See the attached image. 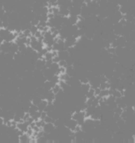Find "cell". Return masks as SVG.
Masks as SVG:
<instances>
[{
    "label": "cell",
    "instance_id": "6da1fadb",
    "mask_svg": "<svg viewBox=\"0 0 135 143\" xmlns=\"http://www.w3.org/2000/svg\"><path fill=\"white\" fill-rule=\"evenodd\" d=\"M78 121L73 118L68 120L67 121L64 123V126H65L66 127L68 128V129L71 130V131H74L75 128H76V126H78Z\"/></svg>",
    "mask_w": 135,
    "mask_h": 143
},
{
    "label": "cell",
    "instance_id": "277c9868",
    "mask_svg": "<svg viewBox=\"0 0 135 143\" xmlns=\"http://www.w3.org/2000/svg\"><path fill=\"white\" fill-rule=\"evenodd\" d=\"M48 105H49V101H48L46 99H43V100L38 105V110H39V111H43V110H45V109H46V107L48 106Z\"/></svg>",
    "mask_w": 135,
    "mask_h": 143
},
{
    "label": "cell",
    "instance_id": "9c48e42d",
    "mask_svg": "<svg viewBox=\"0 0 135 143\" xmlns=\"http://www.w3.org/2000/svg\"><path fill=\"white\" fill-rule=\"evenodd\" d=\"M79 82L81 83V84H86V83H89V80H88V78H86V77H83V78L80 79Z\"/></svg>",
    "mask_w": 135,
    "mask_h": 143
},
{
    "label": "cell",
    "instance_id": "ba28073f",
    "mask_svg": "<svg viewBox=\"0 0 135 143\" xmlns=\"http://www.w3.org/2000/svg\"><path fill=\"white\" fill-rule=\"evenodd\" d=\"M31 116L32 115H30L29 112H25L24 115H23V117H22V120H23V121H28Z\"/></svg>",
    "mask_w": 135,
    "mask_h": 143
},
{
    "label": "cell",
    "instance_id": "3957f363",
    "mask_svg": "<svg viewBox=\"0 0 135 143\" xmlns=\"http://www.w3.org/2000/svg\"><path fill=\"white\" fill-rule=\"evenodd\" d=\"M45 99L49 101V103H53V102H54V101L55 100V99H56V95L53 92L52 90H50V91L47 93L46 96H45Z\"/></svg>",
    "mask_w": 135,
    "mask_h": 143
},
{
    "label": "cell",
    "instance_id": "52a82bcc",
    "mask_svg": "<svg viewBox=\"0 0 135 143\" xmlns=\"http://www.w3.org/2000/svg\"><path fill=\"white\" fill-rule=\"evenodd\" d=\"M53 57H54V54H53L52 51H49V52H48L47 54H45L44 56H43V58L45 59V60H49V59H52Z\"/></svg>",
    "mask_w": 135,
    "mask_h": 143
},
{
    "label": "cell",
    "instance_id": "5b68a950",
    "mask_svg": "<svg viewBox=\"0 0 135 143\" xmlns=\"http://www.w3.org/2000/svg\"><path fill=\"white\" fill-rule=\"evenodd\" d=\"M30 137L27 133H23L22 136H18V140H19V142L21 143H27V142H30Z\"/></svg>",
    "mask_w": 135,
    "mask_h": 143
},
{
    "label": "cell",
    "instance_id": "7a4b0ae2",
    "mask_svg": "<svg viewBox=\"0 0 135 143\" xmlns=\"http://www.w3.org/2000/svg\"><path fill=\"white\" fill-rule=\"evenodd\" d=\"M43 129L46 133H52L56 130V126L54 123H52V122H50V123H46V124L44 125V126L43 127Z\"/></svg>",
    "mask_w": 135,
    "mask_h": 143
},
{
    "label": "cell",
    "instance_id": "30bf717a",
    "mask_svg": "<svg viewBox=\"0 0 135 143\" xmlns=\"http://www.w3.org/2000/svg\"><path fill=\"white\" fill-rule=\"evenodd\" d=\"M60 60H61V59L58 55H56V56H54V57H53V61H54V63H58Z\"/></svg>",
    "mask_w": 135,
    "mask_h": 143
},
{
    "label": "cell",
    "instance_id": "8992f818",
    "mask_svg": "<svg viewBox=\"0 0 135 143\" xmlns=\"http://www.w3.org/2000/svg\"><path fill=\"white\" fill-rule=\"evenodd\" d=\"M91 87H92V86H91L90 83L81 84V90H82V91H83V93H84L85 95H86V93L88 92L90 89H91Z\"/></svg>",
    "mask_w": 135,
    "mask_h": 143
},
{
    "label": "cell",
    "instance_id": "8fae6325",
    "mask_svg": "<svg viewBox=\"0 0 135 143\" xmlns=\"http://www.w3.org/2000/svg\"><path fill=\"white\" fill-rule=\"evenodd\" d=\"M95 96H97V95H100V93H101V91L102 90L100 89V87H97V88H95Z\"/></svg>",
    "mask_w": 135,
    "mask_h": 143
}]
</instances>
